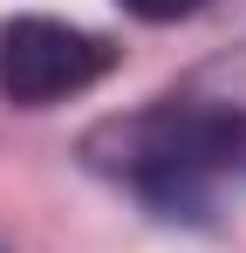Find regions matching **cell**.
<instances>
[{"mask_svg":"<svg viewBox=\"0 0 246 253\" xmlns=\"http://www.w3.org/2000/svg\"><path fill=\"white\" fill-rule=\"evenodd\" d=\"M82 158L96 171H110L117 185H130L144 206L158 212H185L199 219L233 178L246 171V117L205 103V96H164L137 117L89 130L82 137Z\"/></svg>","mask_w":246,"mask_h":253,"instance_id":"obj_1","label":"cell"},{"mask_svg":"<svg viewBox=\"0 0 246 253\" xmlns=\"http://www.w3.org/2000/svg\"><path fill=\"white\" fill-rule=\"evenodd\" d=\"M117 62H123V48L110 35L76 28V21H55V14L0 21V96L21 103V110L69 103L82 89H96Z\"/></svg>","mask_w":246,"mask_h":253,"instance_id":"obj_2","label":"cell"},{"mask_svg":"<svg viewBox=\"0 0 246 253\" xmlns=\"http://www.w3.org/2000/svg\"><path fill=\"white\" fill-rule=\"evenodd\" d=\"M192 96H205V103H219V110L246 117V48H233L226 62H212L199 83H192Z\"/></svg>","mask_w":246,"mask_h":253,"instance_id":"obj_3","label":"cell"},{"mask_svg":"<svg viewBox=\"0 0 246 253\" xmlns=\"http://www.w3.org/2000/svg\"><path fill=\"white\" fill-rule=\"evenodd\" d=\"M130 21H151V28H164V21H185V14H199L205 0H117Z\"/></svg>","mask_w":246,"mask_h":253,"instance_id":"obj_4","label":"cell"}]
</instances>
